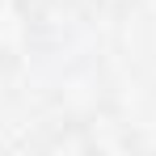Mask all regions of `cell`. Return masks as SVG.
Masks as SVG:
<instances>
[{"label":"cell","mask_w":156,"mask_h":156,"mask_svg":"<svg viewBox=\"0 0 156 156\" xmlns=\"http://www.w3.org/2000/svg\"><path fill=\"white\" fill-rule=\"evenodd\" d=\"M110 4H118V0H110Z\"/></svg>","instance_id":"obj_1"}]
</instances>
